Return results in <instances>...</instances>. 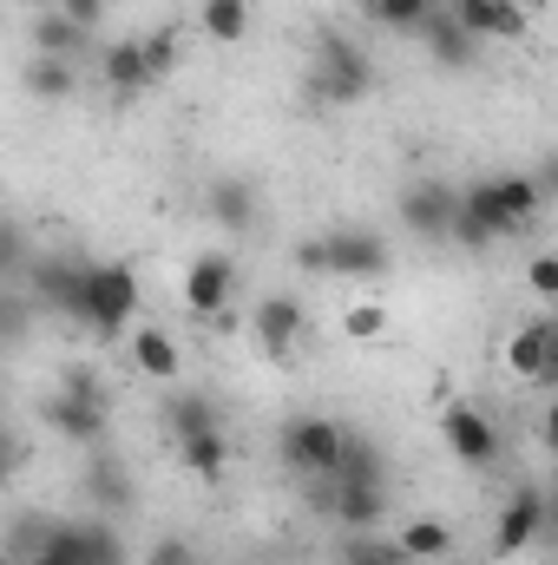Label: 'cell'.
Segmentation results:
<instances>
[{
  "label": "cell",
  "instance_id": "cell-17",
  "mask_svg": "<svg viewBox=\"0 0 558 565\" xmlns=\"http://www.w3.org/2000/svg\"><path fill=\"white\" fill-rule=\"evenodd\" d=\"M453 13H460L480 40H519V33H526V7H519V0H453Z\"/></svg>",
  "mask_w": 558,
  "mask_h": 565
},
{
  "label": "cell",
  "instance_id": "cell-32",
  "mask_svg": "<svg viewBox=\"0 0 558 565\" xmlns=\"http://www.w3.org/2000/svg\"><path fill=\"white\" fill-rule=\"evenodd\" d=\"M382 329H388V316H382L375 302H355V309H348V335H362V342H375Z\"/></svg>",
  "mask_w": 558,
  "mask_h": 565
},
{
  "label": "cell",
  "instance_id": "cell-8",
  "mask_svg": "<svg viewBox=\"0 0 558 565\" xmlns=\"http://www.w3.org/2000/svg\"><path fill=\"white\" fill-rule=\"evenodd\" d=\"M401 224L427 237V244H453V224H460V191L440 184V178H420L401 191Z\"/></svg>",
  "mask_w": 558,
  "mask_h": 565
},
{
  "label": "cell",
  "instance_id": "cell-15",
  "mask_svg": "<svg viewBox=\"0 0 558 565\" xmlns=\"http://www.w3.org/2000/svg\"><path fill=\"white\" fill-rule=\"evenodd\" d=\"M99 79H106L119 99H139V93H151L158 79H151V66H144V40H112V46L99 53Z\"/></svg>",
  "mask_w": 558,
  "mask_h": 565
},
{
  "label": "cell",
  "instance_id": "cell-21",
  "mask_svg": "<svg viewBox=\"0 0 558 565\" xmlns=\"http://www.w3.org/2000/svg\"><path fill=\"white\" fill-rule=\"evenodd\" d=\"M132 362H139V375H151L158 388L178 382V369H184V362H178V342H171L164 329H132Z\"/></svg>",
  "mask_w": 558,
  "mask_h": 565
},
{
  "label": "cell",
  "instance_id": "cell-5",
  "mask_svg": "<svg viewBox=\"0 0 558 565\" xmlns=\"http://www.w3.org/2000/svg\"><path fill=\"white\" fill-rule=\"evenodd\" d=\"M440 440H447V454H453L460 467H473V473H486V467L506 454L500 422H493L486 408H473V402H453V408L440 415Z\"/></svg>",
  "mask_w": 558,
  "mask_h": 565
},
{
  "label": "cell",
  "instance_id": "cell-9",
  "mask_svg": "<svg viewBox=\"0 0 558 565\" xmlns=\"http://www.w3.org/2000/svg\"><path fill=\"white\" fill-rule=\"evenodd\" d=\"M546 520H552V493H539V487H519V493L500 507V526H493V553H526V546H539Z\"/></svg>",
  "mask_w": 558,
  "mask_h": 565
},
{
  "label": "cell",
  "instance_id": "cell-33",
  "mask_svg": "<svg viewBox=\"0 0 558 565\" xmlns=\"http://www.w3.org/2000/svg\"><path fill=\"white\" fill-rule=\"evenodd\" d=\"M53 7H60V13H66L73 26H86V33H93V26L106 20V0H53Z\"/></svg>",
  "mask_w": 558,
  "mask_h": 565
},
{
  "label": "cell",
  "instance_id": "cell-34",
  "mask_svg": "<svg viewBox=\"0 0 558 565\" xmlns=\"http://www.w3.org/2000/svg\"><path fill=\"white\" fill-rule=\"evenodd\" d=\"M151 565H197V553H191L184 540H158V546H151Z\"/></svg>",
  "mask_w": 558,
  "mask_h": 565
},
{
  "label": "cell",
  "instance_id": "cell-12",
  "mask_svg": "<svg viewBox=\"0 0 558 565\" xmlns=\"http://www.w3.org/2000/svg\"><path fill=\"white\" fill-rule=\"evenodd\" d=\"M506 237H519V231L506 224V211L493 204V191H486V184L460 191V224H453V244H460V250H493V244H506Z\"/></svg>",
  "mask_w": 558,
  "mask_h": 565
},
{
  "label": "cell",
  "instance_id": "cell-23",
  "mask_svg": "<svg viewBox=\"0 0 558 565\" xmlns=\"http://www.w3.org/2000/svg\"><path fill=\"white\" fill-rule=\"evenodd\" d=\"M73 86H79L73 60H53V53H33L26 60V93L33 99H73Z\"/></svg>",
  "mask_w": 558,
  "mask_h": 565
},
{
  "label": "cell",
  "instance_id": "cell-28",
  "mask_svg": "<svg viewBox=\"0 0 558 565\" xmlns=\"http://www.w3.org/2000/svg\"><path fill=\"white\" fill-rule=\"evenodd\" d=\"M433 13V0H368V20H382L388 33H420Z\"/></svg>",
  "mask_w": 558,
  "mask_h": 565
},
{
  "label": "cell",
  "instance_id": "cell-26",
  "mask_svg": "<svg viewBox=\"0 0 558 565\" xmlns=\"http://www.w3.org/2000/svg\"><path fill=\"white\" fill-rule=\"evenodd\" d=\"M395 546H401V559H440V553H453V526L447 520H408Z\"/></svg>",
  "mask_w": 558,
  "mask_h": 565
},
{
  "label": "cell",
  "instance_id": "cell-25",
  "mask_svg": "<svg viewBox=\"0 0 558 565\" xmlns=\"http://www.w3.org/2000/svg\"><path fill=\"white\" fill-rule=\"evenodd\" d=\"M73 546H79V565H126V540L106 520H73Z\"/></svg>",
  "mask_w": 558,
  "mask_h": 565
},
{
  "label": "cell",
  "instance_id": "cell-29",
  "mask_svg": "<svg viewBox=\"0 0 558 565\" xmlns=\"http://www.w3.org/2000/svg\"><path fill=\"white\" fill-rule=\"evenodd\" d=\"M144 40V66H151V79L164 86L171 73H178V33L171 26H158V33H139Z\"/></svg>",
  "mask_w": 558,
  "mask_h": 565
},
{
  "label": "cell",
  "instance_id": "cell-14",
  "mask_svg": "<svg viewBox=\"0 0 558 565\" xmlns=\"http://www.w3.org/2000/svg\"><path fill=\"white\" fill-rule=\"evenodd\" d=\"M250 335H257L264 355H289V349L302 342V302H296V296H264V302L250 309Z\"/></svg>",
  "mask_w": 558,
  "mask_h": 565
},
{
  "label": "cell",
  "instance_id": "cell-19",
  "mask_svg": "<svg viewBox=\"0 0 558 565\" xmlns=\"http://www.w3.org/2000/svg\"><path fill=\"white\" fill-rule=\"evenodd\" d=\"M486 191H493V204L506 211V224L513 231H526L533 217H539V178H526V171H500V178H486Z\"/></svg>",
  "mask_w": 558,
  "mask_h": 565
},
{
  "label": "cell",
  "instance_id": "cell-20",
  "mask_svg": "<svg viewBox=\"0 0 558 565\" xmlns=\"http://www.w3.org/2000/svg\"><path fill=\"white\" fill-rule=\"evenodd\" d=\"M178 460L197 473V480H224V467H230V440H224V427H204V434H191V440H178Z\"/></svg>",
  "mask_w": 558,
  "mask_h": 565
},
{
  "label": "cell",
  "instance_id": "cell-37",
  "mask_svg": "<svg viewBox=\"0 0 558 565\" xmlns=\"http://www.w3.org/2000/svg\"><path fill=\"white\" fill-rule=\"evenodd\" d=\"M546 493H552V513H558V473H552V487H546Z\"/></svg>",
  "mask_w": 558,
  "mask_h": 565
},
{
  "label": "cell",
  "instance_id": "cell-4",
  "mask_svg": "<svg viewBox=\"0 0 558 565\" xmlns=\"http://www.w3.org/2000/svg\"><path fill=\"white\" fill-rule=\"evenodd\" d=\"M132 316H139V277H132V264H93V277H86V329H99V335H126L132 329Z\"/></svg>",
  "mask_w": 558,
  "mask_h": 565
},
{
  "label": "cell",
  "instance_id": "cell-13",
  "mask_svg": "<svg viewBox=\"0 0 558 565\" xmlns=\"http://www.w3.org/2000/svg\"><path fill=\"white\" fill-rule=\"evenodd\" d=\"M86 277H93V264H73V257H46V264L33 270V289H40V302H46L53 316L79 322V316H86Z\"/></svg>",
  "mask_w": 558,
  "mask_h": 565
},
{
  "label": "cell",
  "instance_id": "cell-16",
  "mask_svg": "<svg viewBox=\"0 0 558 565\" xmlns=\"http://www.w3.org/2000/svg\"><path fill=\"white\" fill-rule=\"evenodd\" d=\"M552 329L558 322H526V329H513L506 369H513L519 382H546V375H552Z\"/></svg>",
  "mask_w": 558,
  "mask_h": 565
},
{
  "label": "cell",
  "instance_id": "cell-31",
  "mask_svg": "<svg viewBox=\"0 0 558 565\" xmlns=\"http://www.w3.org/2000/svg\"><path fill=\"white\" fill-rule=\"evenodd\" d=\"M526 282H533L539 302H558V257H533L526 264Z\"/></svg>",
  "mask_w": 558,
  "mask_h": 565
},
{
  "label": "cell",
  "instance_id": "cell-3",
  "mask_svg": "<svg viewBox=\"0 0 558 565\" xmlns=\"http://www.w3.org/2000/svg\"><path fill=\"white\" fill-rule=\"evenodd\" d=\"M348 427L329 422V415H296V422H282V460L309 480V487H329L335 473H342V460H348Z\"/></svg>",
  "mask_w": 558,
  "mask_h": 565
},
{
  "label": "cell",
  "instance_id": "cell-1",
  "mask_svg": "<svg viewBox=\"0 0 558 565\" xmlns=\"http://www.w3.org/2000/svg\"><path fill=\"white\" fill-rule=\"evenodd\" d=\"M382 507H388V480H382V454L355 434L348 440V460H342V473L329 480V513L348 526V533H375V520H382Z\"/></svg>",
  "mask_w": 558,
  "mask_h": 565
},
{
  "label": "cell",
  "instance_id": "cell-18",
  "mask_svg": "<svg viewBox=\"0 0 558 565\" xmlns=\"http://www.w3.org/2000/svg\"><path fill=\"white\" fill-rule=\"evenodd\" d=\"M204 211H211L217 231H250V224H257V191H250V178H217L211 198H204Z\"/></svg>",
  "mask_w": 558,
  "mask_h": 565
},
{
  "label": "cell",
  "instance_id": "cell-22",
  "mask_svg": "<svg viewBox=\"0 0 558 565\" xmlns=\"http://www.w3.org/2000/svg\"><path fill=\"white\" fill-rule=\"evenodd\" d=\"M79 46H86V26H73L60 7H46V13L33 20V53H53V60H79Z\"/></svg>",
  "mask_w": 558,
  "mask_h": 565
},
{
  "label": "cell",
  "instance_id": "cell-35",
  "mask_svg": "<svg viewBox=\"0 0 558 565\" xmlns=\"http://www.w3.org/2000/svg\"><path fill=\"white\" fill-rule=\"evenodd\" d=\"M546 447H552V454H558V402H552V408H546Z\"/></svg>",
  "mask_w": 558,
  "mask_h": 565
},
{
  "label": "cell",
  "instance_id": "cell-10",
  "mask_svg": "<svg viewBox=\"0 0 558 565\" xmlns=\"http://www.w3.org/2000/svg\"><path fill=\"white\" fill-rule=\"evenodd\" d=\"M230 289H237V264L224 257V250H204V257H191V270H184V309L191 316H224V302H230Z\"/></svg>",
  "mask_w": 558,
  "mask_h": 565
},
{
  "label": "cell",
  "instance_id": "cell-30",
  "mask_svg": "<svg viewBox=\"0 0 558 565\" xmlns=\"http://www.w3.org/2000/svg\"><path fill=\"white\" fill-rule=\"evenodd\" d=\"M86 487H93V500H99V507H126V500H132L119 467H93V473H86Z\"/></svg>",
  "mask_w": 558,
  "mask_h": 565
},
{
  "label": "cell",
  "instance_id": "cell-7",
  "mask_svg": "<svg viewBox=\"0 0 558 565\" xmlns=\"http://www.w3.org/2000/svg\"><path fill=\"white\" fill-rule=\"evenodd\" d=\"M46 427H53L60 440H73V447H99V440L112 434V402L66 382V388L46 402Z\"/></svg>",
  "mask_w": 558,
  "mask_h": 565
},
{
  "label": "cell",
  "instance_id": "cell-36",
  "mask_svg": "<svg viewBox=\"0 0 558 565\" xmlns=\"http://www.w3.org/2000/svg\"><path fill=\"white\" fill-rule=\"evenodd\" d=\"M546 382H558V329H552V375H546Z\"/></svg>",
  "mask_w": 558,
  "mask_h": 565
},
{
  "label": "cell",
  "instance_id": "cell-27",
  "mask_svg": "<svg viewBox=\"0 0 558 565\" xmlns=\"http://www.w3.org/2000/svg\"><path fill=\"white\" fill-rule=\"evenodd\" d=\"M164 422H171V440H191V434L217 427V415H211L204 395H171V402H164Z\"/></svg>",
  "mask_w": 558,
  "mask_h": 565
},
{
  "label": "cell",
  "instance_id": "cell-2",
  "mask_svg": "<svg viewBox=\"0 0 558 565\" xmlns=\"http://www.w3.org/2000/svg\"><path fill=\"white\" fill-rule=\"evenodd\" d=\"M368 86H375L368 53L348 33H322L315 40V60H309V99L315 106H362Z\"/></svg>",
  "mask_w": 558,
  "mask_h": 565
},
{
  "label": "cell",
  "instance_id": "cell-6",
  "mask_svg": "<svg viewBox=\"0 0 558 565\" xmlns=\"http://www.w3.org/2000/svg\"><path fill=\"white\" fill-rule=\"evenodd\" d=\"M322 244H329V277H348V282L388 277V264H395L388 237L362 231V224H335V231H322Z\"/></svg>",
  "mask_w": 558,
  "mask_h": 565
},
{
  "label": "cell",
  "instance_id": "cell-38",
  "mask_svg": "<svg viewBox=\"0 0 558 565\" xmlns=\"http://www.w3.org/2000/svg\"><path fill=\"white\" fill-rule=\"evenodd\" d=\"M0 565H26V559H0Z\"/></svg>",
  "mask_w": 558,
  "mask_h": 565
},
{
  "label": "cell",
  "instance_id": "cell-24",
  "mask_svg": "<svg viewBox=\"0 0 558 565\" xmlns=\"http://www.w3.org/2000/svg\"><path fill=\"white\" fill-rule=\"evenodd\" d=\"M197 26L217 40V46H237L250 33V0H204L197 7Z\"/></svg>",
  "mask_w": 558,
  "mask_h": 565
},
{
  "label": "cell",
  "instance_id": "cell-11",
  "mask_svg": "<svg viewBox=\"0 0 558 565\" xmlns=\"http://www.w3.org/2000/svg\"><path fill=\"white\" fill-rule=\"evenodd\" d=\"M420 46H427V53H433V66H447V73H466V66L480 60V33H473L453 7H433V13H427Z\"/></svg>",
  "mask_w": 558,
  "mask_h": 565
}]
</instances>
